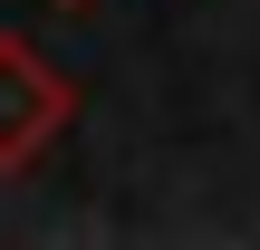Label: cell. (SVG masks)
<instances>
[{"label": "cell", "instance_id": "6da1fadb", "mask_svg": "<svg viewBox=\"0 0 260 250\" xmlns=\"http://www.w3.org/2000/svg\"><path fill=\"white\" fill-rule=\"evenodd\" d=\"M58 106H68V96H58L19 48H0V164H19V154L58 125Z\"/></svg>", "mask_w": 260, "mask_h": 250}]
</instances>
